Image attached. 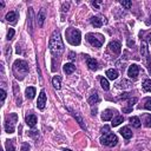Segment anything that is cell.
<instances>
[{
	"instance_id": "obj_26",
	"label": "cell",
	"mask_w": 151,
	"mask_h": 151,
	"mask_svg": "<svg viewBox=\"0 0 151 151\" xmlns=\"http://www.w3.org/2000/svg\"><path fill=\"white\" fill-rule=\"evenodd\" d=\"M52 84H53V86H54L57 90H59V88H60V77H59V76L53 77V79H52Z\"/></svg>"
},
{
	"instance_id": "obj_36",
	"label": "cell",
	"mask_w": 151,
	"mask_h": 151,
	"mask_svg": "<svg viewBox=\"0 0 151 151\" xmlns=\"http://www.w3.org/2000/svg\"><path fill=\"white\" fill-rule=\"evenodd\" d=\"M21 151H29V146H28L27 143H24L21 145Z\"/></svg>"
},
{
	"instance_id": "obj_13",
	"label": "cell",
	"mask_w": 151,
	"mask_h": 151,
	"mask_svg": "<svg viewBox=\"0 0 151 151\" xmlns=\"http://www.w3.org/2000/svg\"><path fill=\"white\" fill-rule=\"evenodd\" d=\"M25 120H26V124H27L29 127H33V126L37 124V117H35V114H32V113L27 114L26 118H25Z\"/></svg>"
},
{
	"instance_id": "obj_21",
	"label": "cell",
	"mask_w": 151,
	"mask_h": 151,
	"mask_svg": "<svg viewBox=\"0 0 151 151\" xmlns=\"http://www.w3.org/2000/svg\"><path fill=\"white\" fill-rule=\"evenodd\" d=\"M25 93H26V97H27L28 99H32V98H34V96H35V88L32 87V86H29V87L26 88Z\"/></svg>"
},
{
	"instance_id": "obj_14",
	"label": "cell",
	"mask_w": 151,
	"mask_h": 151,
	"mask_svg": "<svg viewBox=\"0 0 151 151\" xmlns=\"http://www.w3.org/2000/svg\"><path fill=\"white\" fill-rule=\"evenodd\" d=\"M91 24H92V26L93 27H96V28H98V27H100L104 22H106V20H103L101 18H99V17H93V18H91Z\"/></svg>"
},
{
	"instance_id": "obj_29",
	"label": "cell",
	"mask_w": 151,
	"mask_h": 151,
	"mask_svg": "<svg viewBox=\"0 0 151 151\" xmlns=\"http://www.w3.org/2000/svg\"><path fill=\"white\" fill-rule=\"evenodd\" d=\"M5 147H6V151H15V147L13 145V142L12 140H6V144H5Z\"/></svg>"
},
{
	"instance_id": "obj_19",
	"label": "cell",
	"mask_w": 151,
	"mask_h": 151,
	"mask_svg": "<svg viewBox=\"0 0 151 151\" xmlns=\"http://www.w3.org/2000/svg\"><path fill=\"white\" fill-rule=\"evenodd\" d=\"M106 76H107L109 79L114 80V79L118 78V71L117 70H113V68H110V70L106 71Z\"/></svg>"
},
{
	"instance_id": "obj_10",
	"label": "cell",
	"mask_w": 151,
	"mask_h": 151,
	"mask_svg": "<svg viewBox=\"0 0 151 151\" xmlns=\"http://www.w3.org/2000/svg\"><path fill=\"white\" fill-rule=\"evenodd\" d=\"M45 104H46V94H45V91L42 90V91L40 92V94H39V97H38V101H37V106H38V109H40V110H42V109L45 107Z\"/></svg>"
},
{
	"instance_id": "obj_40",
	"label": "cell",
	"mask_w": 151,
	"mask_h": 151,
	"mask_svg": "<svg viewBox=\"0 0 151 151\" xmlns=\"http://www.w3.org/2000/svg\"><path fill=\"white\" fill-rule=\"evenodd\" d=\"M68 58H70V59H74V58H76V54H74V52H70V54H68Z\"/></svg>"
},
{
	"instance_id": "obj_37",
	"label": "cell",
	"mask_w": 151,
	"mask_h": 151,
	"mask_svg": "<svg viewBox=\"0 0 151 151\" xmlns=\"http://www.w3.org/2000/svg\"><path fill=\"white\" fill-rule=\"evenodd\" d=\"M68 7H70V4H68V2H64V4H63V7H61V8H63V12H66V11L68 9Z\"/></svg>"
},
{
	"instance_id": "obj_8",
	"label": "cell",
	"mask_w": 151,
	"mask_h": 151,
	"mask_svg": "<svg viewBox=\"0 0 151 151\" xmlns=\"http://www.w3.org/2000/svg\"><path fill=\"white\" fill-rule=\"evenodd\" d=\"M138 73H139V67H138L136 64H132V65L129 67V70H127V76H129L130 78H132V79H136L137 76H138Z\"/></svg>"
},
{
	"instance_id": "obj_18",
	"label": "cell",
	"mask_w": 151,
	"mask_h": 151,
	"mask_svg": "<svg viewBox=\"0 0 151 151\" xmlns=\"http://www.w3.org/2000/svg\"><path fill=\"white\" fill-rule=\"evenodd\" d=\"M6 20L9 21V22H12V24H15L17 22V12H13V11L8 12L6 14Z\"/></svg>"
},
{
	"instance_id": "obj_30",
	"label": "cell",
	"mask_w": 151,
	"mask_h": 151,
	"mask_svg": "<svg viewBox=\"0 0 151 151\" xmlns=\"http://www.w3.org/2000/svg\"><path fill=\"white\" fill-rule=\"evenodd\" d=\"M100 85H101V87L105 90V91H107L109 88H110V85H109V81L104 78V77H101L100 78Z\"/></svg>"
},
{
	"instance_id": "obj_15",
	"label": "cell",
	"mask_w": 151,
	"mask_h": 151,
	"mask_svg": "<svg viewBox=\"0 0 151 151\" xmlns=\"http://www.w3.org/2000/svg\"><path fill=\"white\" fill-rule=\"evenodd\" d=\"M113 113H116V111H113V110H111V109H107V110H105V111L103 112V114H101V119H103L104 122H107V120L112 119Z\"/></svg>"
},
{
	"instance_id": "obj_11",
	"label": "cell",
	"mask_w": 151,
	"mask_h": 151,
	"mask_svg": "<svg viewBox=\"0 0 151 151\" xmlns=\"http://www.w3.org/2000/svg\"><path fill=\"white\" fill-rule=\"evenodd\" d=\"M45 19H46V12H45V8H41L40 12L38 13V17H37V24L39 27H42Z\"/></svg>"
},
{
	"instance_id": "obj_34",
	"label": "cell",
	"mask_w": 151,
	"mask_h": 151,
	"mask_svg": "<svg viewBox=\"0 0 151 151\" xmlns=\"http://www.w3.org/2000/svg\"><path fill=\"white\" fill-rule=\"evenodd\" d=\"M120 4H122L124 7H126L127 9L131 8V6H132V2H131V1H120Z\"/></svg>"
},
{
	"instance_id": "obj_27",
	"label": "cell",
	"mask_w": 151,
	"mask_h": 151,
	"mask_svg": "<svg viewBox=\"0 0 151 151\" xmlns=\"http://www.w3.org/2000/svg\"><path fill=\"white\" fill-rule=\"evenodd\" d=\"M134 103H137V98H132V99H130V100L127 101V105H129V107H127V109H124V111H125V112H131V110H132V106L134 105Z\"/></svg>"
},
{
	"instance_id": "obj_22",
	"label": "cell",
	"mask_w": 151,
	"mask_h": 151,
	"mask_svg": "<svg viewBox=\"0 0 151 151\" xmlns=\"http://www.w3.org/2000/svg\"><path fill=\"white\" fill-rule=\"evenodd\" d=\"M99 100H100V98H99V96H98V93H93V94H91V97L88 98V104L90 105H93V104H97V103H99Z\"/></svg>"
},
{
	"instance_id": "obj_24",
	"label": "cell",
	"mask_w": 151,
	"mask_h": 151,
	"mask_svg": "<svg viewBox=\"0 0 151 151\" xmlns=\"http://www.w3.org/2000/svg\"><path fill=\"white\" fill-rule=\"evenodd\" d=\"M143 88H144V91H146V92H151V79H145L144 81H143Z\"/></svg>"
},
{
	"instance_id": "obj_38",
	"label": "cell",
	"mask_w": 151,
	"mask_h": 151,
	"mask_svg": "<svg viewBox=\"0 0 151 151\" xmlns=\"http://www.w3.org/2000/svg\"><path fill=\"white\" fill-rule=\"evenodd\" d=\"M5 98H6V91L4 88H1V103H4Z\"/></svg>"
},
{
	"instance_id": "obj_6",
	"label": "cell",
	"mask_w": 151,
	"mask_h": 151,
	"mask_svg": "<svg viewBox=\"0 0 151 151\" xmlns=\"http://www.w3.org/2000/svg\"><path fill=\"white\" fill-rule=\"evenodd\" d=\"M117 142H118V138L114 133H107V134L101 136V138H100V143L106 146H114L117 144Z\"/></svg>"
},
{
	"instance_id": "obj_28",
	"label": "cell",
	"mask_w": 151,
	"mask_h": 151,
	"mask_svg": "<svg viewBox=\"0 0 151 151\" xmlns=\"http://www.w3.org/2000/svg\"><path fill=\"white\" fill-rule=\"evenodd\" d=\"M73 116H74V117H76V119L78 120V123H79V125L81 126V129H83V130H86V125L84 124V120H83V118H81V117H80L78 113H73Z\"/></svg>"
},
{
	"instance_id": "obj_31",
	"label": "cell",
	"mask_w": 151,
	"mask_h": 151,
	"mask_svg": "<svg viewBox=\"0 0 151 151\" xmlns=\"http://www.w3.org/2000/svg\"><path fill=\"white\" fill-rule=\"evenodd\" d=\"M144 125L146 127H151V114H145L144 116Z\"/></svg>"
},
{
	"instance_id": "obj_35",
	"label": "cell",
	"mask_w": 151,
	"mask_h": 151,
	"mask_svg": "<svg viewBox=\"0 0 151 151\" xmlns=\"http://www.w3.org/2000/svg\"><path fill=\"white\" fill-rule=\"evenodd\" d=\"M14 35V29L13 28H9V31L7 32V40H11Z\"/></svg>"
},
{
	"instance_id": "obj_39",
	"label": "cell",
	"mask_w": 151,
	"mask_h": 151,
	"mask_svg": "<svg viewBox=\"0 0 151 151\" xmlns=\"http://www.w3.org/2000/svg\"><path fill=\"white\" fill-rule=\"evenodd\" d=\"M101 133H103V134H107V133H109V126H104V127L101 129Z\"/></svg>"
},
{
	"instance_id": "obj_2",
	"label": "cell",
	"mask_w": 151,
	"mask_h": 151,
	"mask_svg": "<svg viewBox=\"0 0 151 151\" xmlns=\"http://www.w3.org/2000/svg\"><path fill=\"white\" fill-rule=\"evenodd\" d=\"M13 73L17 79H22L28 73V66L24 60H15L13 64Z\"/></svg>"
},
{
	"instance_id": "obj_4",
	"label": "cell",
	"mask_w": 151,
	"mask_h": 151,
	"mask_svg": "<svg viewBox=\"0 0 151 151\" xmlns=\"http://www.w3.org/2000/svg\"><path fill=\"white\" fill-rule=\"evenodd\" d=\"M86 40H87L93 47H96V48L101 47L103 41H104V39H103V37H101L100 34H93V33L86 34Z\"/></svg>"
},
{
	"instance_id": "obj_17",
	"label": "cell",
	"mask_w": 151,
	"mask_h": 151,
	"mask_svg": "<svg viewBox=\"0 0 151 151\" xmlns=\"http://www.w3.org/2000/svg\"><path fill=\"white\" fill-rule=\"evenodd\" d=\"M86 63H87V66H88V68L90 70H92V71H96L97 68H98V63H97V60H94L93 58H86Z\"/></svg>"
},
{
	"instance_id": "obj_43",
	"label": "cell",
	"mask_w": 151,
	"mask_h": 151,
	"mask_svg": "<svg viewBox=\"0 0 151 151\" xmlns=\"http://www.w3.org/2000/svg\"><path fill=\"white\" fill-rule=\"evenodd\" d=\"M64 151H71V150H68V149H64Z\"/></svg>"
},
{
	"instance_id": "obj_42",
	"label": "cell",
	"mask_w": 151,
	"mask_h": 151,
	"mask_svg": "<svg viewBox=\"0 0 151 151\" xmlns=\"http://www.w3.org/2000/svg\"><path fill=\"white\" fill-rule=\"evenodd\" d=\"M147 41H149V42L151 44V33H150V34L147 35Z\"/></svg>"
},
{
	"instance_id": "obj_44",
	"label": "cell",
	"mask_w": 151,
	"mask_h": 151,
	"mask_svg": "<svg viewBox=\"0 0 151 151\" xmlns=\"http://www.w3.org/2000/svg\"><path fill=\"white\" fill-rule=\"evenodd\" d=\"M150 74H151V70H150Z\"/></svg>"
},
{
	"instance_id": "obj_16",
	"label": "cell",
	"mask_w": 151,
	"mask_h": 151,
	"mask_svg": "<svg viewBox=\"0 0 151 151\" xmlns=\"http://www.w3.org/2000/svg\"><path fill=\"white\" fill-rule=\"evenodd\" d=\"M119 132H120V134H122L125 139H130V138L132 137V131H131V130H130V127H127V126L122 127Z\"/></svg>"
},
{
	"instance_id": "obj_12",
	"label": "cell",
	"mask_w": 151,
	"mask_h": 151,
	"mask_svg": "<svg viewBox=\"0 0 151 151\" xmlns=\"http://www.w3.org/2000/svg\"><path fill=\"white\" fill-rule=\"evenodd\" d=\"M140 53H142V55L145 57L146 63H147V65H149V64H150V54H149L147 46H146V42H145V41H142V44H140Z\"/></svg>"
},
{
	"instance_id": "obj_3",
	"label": "cell",
	"mask_w": 151,
	"mask_h": 151,
	"mask_svg": "<svg viewBox=\"0 0 151 151\" xmlns=\"http://www.w3.org/2000/svg\"><path fill=\"white\" fill-rule=\"evenodd\" d=\"M66 35H67V41H68L71 45L77 46V45L80 44V38H81V35H80V32H79L78 29H76V28H68Z\"/></svg>"
},
{
	"instance_id": "obj_5",
	"label": "cell",
	"mask_w": 151,
	"mask_h": 151,
	"mask_svg": "<svg viewBox=\"0 0 151 151\" xmlns=\"http://www.w3.org/2000/svg\"><path fill=\"white\" fill-rule=\"evenodd\" d=\"M17 120H18L17 113H11V114L7 117L6 123H5V130H6L7 133H13V132H14Z\"/></svg>"
},
{
	"instance_id": "obj_32",
	"label": "cell",
	"mask_w": 151,
	"mask_h": 151,
	"mask_svg": "<svg viewBox=\"0 0 151 151\" xmlns=\"http://www.w3.org/2000/svg\"><path fill=\"white\" fill-rule=\"evenodd\" d=\"M130 85H131V83H130V81H127V80H125V79H123L120 83H118V84H117V86H118V87H123V88L130 87Z\"/></svg>"
},
{
	"instance_id": "obj_23",
	"label": "cell",
	"mask_w": 151,
	"mask_h": 151,
	"mask_svg": "<svg viewBox=\"0 0 151 151\" xmlns=\"http://www.w3.org/2000/svg\"><path fill=\"white\" fill-rule=\"evenodd\" d=\"M130 124L133 126V127H140V120L138 117H131L130 118Z\"/></svg>"
},
{
	"instance_id": "obj_7",
	"label": "cell",
	"mask_w": 151,
	"mask_h": 151,
	"mask_svg": "<svg viewBox=\"0 0 151 151\" xmlns=\"http://www.w3.org/2000/svg\"><path fill=\"white\" fill-rule=\"evenodd\" d=\"M27 24H28V28H29V33H33V21H34V13H33V8L29 7L28 8V14H27Z\"/></svg>"
},
{
	"instance_id": "obj_9",
	"label": "cell",
	"mask_w": 151,
	"mask_h": 151,
	"mask_svg": "<svg viewBox=\"0 0 151 151\" xmlns=\"http://www.w3.org/2000/svg\"><path fill=\"white\" fill-rule=\"evenodd\" d=\"M109 48H110L114 54H119V53H120V50H122V45H120L119 41L113 40V41H111V42L109 44Z\"/></svg>"
},
{
	"instance_id": "obj_33",
	"label": "cell",
	"mask_w": 151,
	"mask_h": 151,
	"mask_svg": "<svg viewBox=\"0 0 151 151\" xmlns=\"http://www.w3.org/2000/svg\"><path fill=\"white\" fill-rule=\"evenodd\" d=\"M144 107L149 111H151V98H146L145 99V104H144Z\"/></svg>"
},
{
	"instance_id": "obj_20",
	"label": "cell",
	"mask_w": 151,
	"mask_h": 151,
	"mask_svg": "<svg viewBox=\"0 0 151 151\" xmlns=\"http://www.w3.org/2000/svg\"><path fill=\"white\" fill-rule=\"evenodd\" d=\"M74 68H76L74 65L71 64V63L64 65V72H65L66 74H71V73H73V72H74Z\"/></svg>"
},
{
	"instance_id": "obj_41",
	"label": "cell",
	"mask_w": 151,
	"mask_h": 151,
	"mask_svg": "<svg viewBox=\"0 0 151 151\" xmlns=\"http://www.w3.org/2000/svg\"><path fill=\"white\" fill-rule=\"evenodd\" d=\"M146 25H151V15L149 17V20L146 21Z\"/></svg>"
},
{
	"instance_id": "obj_25",
	"label": "cell",
	"mask_w": 151,
	"mask_h": 151,
	"mask_svg": "<svg viewBox=\"0 0 151 151\" xmlns=\"http://www.w3.org/2000/svg\"><path fill=\"white\" fill-rule=\"evenodd\" d=\"M123 120H124V118H123L122 116H116L114 119H112L111 125H112V126H118L120 123H123Z\"/></svg>"
},
{
	"instance_id": "obj_1",
	"label": "cell",
	"mask_w": 151,
	"mask_h": 151,
	"mask_svg": "<svg viewBox=\"0 0 151 151\" xmlns=\"http://www.w3.org/2000/svg\"><path fill=\"white\" fill-rule=\"evenodd\" d=\"M48 47L53 55H60L64 52V44H63L61 37H60V32L58 29H55L52 33V35L50 38Z\"/></svg>"
}]
</instances>
